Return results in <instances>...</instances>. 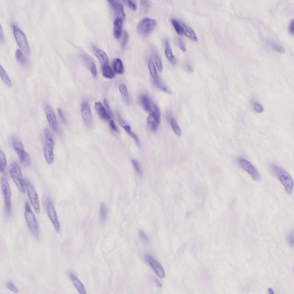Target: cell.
<instances>
[{
  "label": "cell",
  "instance_id": "f907efd6",
  "mask_svg": "<svg viewBox=\"0 0 294 294\" xmlns=\"http://www.w3.org/2000/svg\"><path fill=\"white\" fill-rule=\"evenodd\" d=\"M288 239L290 244L292 245H293V233L291 232L289 234Z\"/></svg>",
  "mask_w": 294,
  "mask_h": 294
},
{
  "label": "cell",
  "instance_id": "7dc6e473",
  "mask_svg": "<svg viewBox=\"0 0 294 294\" xmlns=\"http://www.w3.org/2000/svg\"><path fill=\"white\" fill-rule=\"evenodd\" d=\"M294 20H292L290 22L289 26V30L291 34L293 35L294 34Z\"/></svg>",
  "mask_w": 294,
  "mask_h": 294
},
{
  "label": "cell",
  "instance_id": "e0dca14e",
  "mask_svg": "<svg viewBox=\"0 0 294 294\" xmlns=\"http://www.w3.org/2000/svg\"><path fill=\"white\" fill-rule=\"evenodd\" d=\"M123 20L122 18L117 17L114 21L113 33L115 37L117 39H119L121 36L123 24Z\"/></svg>",
  "mask_w": 294,
  "mask_h": 294
},
{
  "label": "cell",
  "instance_id": "60d3db41",
  "mask_svg": "<svg viewBox=\"0 0 294 294\" xmlns=\"http://www.w3.org/2000/svg\"><path fill=\"white\" fill-rule=\"evenodd\" d=\"M6 285L8 289L13 292L16 293H17L19 292L18 289L13 283L10 282H7L6 284Z\"/></svg>",
  "mask_w": 294,
  "mask_h": 294
},
{
  "label": "cell",
  "instance_id": "d4e9b609",
  "mask_svg": "<svg viewBox=\"0 0 294 294\" xmlns=\"http://www.w3.org/2000/svg\"><path fill=\"white\" fill-rule=\"evenodd\" d=\"M83 57L89 67L93 76L94 77H95L97 74V70L94 63L91 58L89 56L85 55Z\"/></svg>",
  "mask_w": 294,
  "mask_h": 294
},
{
  "label": "cell",
  "instance_id": "44dd1931",
  "mask_svg": "<svg viewBox=\"0 0 294 294\" xmlns=\"http://www.w3.org/2000/svg\"><path fill=\"white\" fill-rule=\"evenodd\" d=\"M113 67L114 72L119 74H122L124 72V67L121 60L119 58L114 59L113 62Z\"/></svg>",
  "mask_w": 294,
  "mask_h": 294
},
{
  "label": "cell",
  "instance_id": "6da1fadb",
  "mask_svg": "<svg viewBox=\"0 0 294 294\" xmlns=\"http://www.w3.org/2000/svg\"><path fill=\"white\" fill-rule=\"evenodd\" d=\"M270 169L272 173L279 179L286 192L290 194L293 186V179L290 174L280 167L274 165H271Z\"/></svg>",
  "mask_w": 294,
  "mask_h": 294
},
{
  "label": "cell",
  "instance_id": "ab89813d",
  "mask_svg": "<svg viewBox=\"0 0 294 294\" xmlns=\"http://www.w3.org/2000/svg\"><path fill=\"white\" fill-rule=\"evenodd\" d=\"M154 83L157 86L158 88L161 89L167 93L169 94H171V92L170 90L168 88L166 87L165 85L160 82L159 80L156 82H154Z\"/></svg>",
  "mask_w": 294,
  "mask_h": 294
},
{
  "label": "cell",
  "instance_id": "816d5d0a",
  "mask_svg": "<svg viewBox=\"0 0 294 294\" xmlns=\"http://www.w3.org/2000/svg\"><path fill=\"white\" fill-rule=\"evenodd\" d=\"M59 115L61 118V119L62 121L64 122H65V120L64 117V116L63 115L62 111L61 109L60 108H58L57 109Z\"/></svg>",
  "mask_w": 294,
  "mask_h": 294
},
{
  "label": "cell",
  "instance_id": "8992f818",
  "mask_svg": "<svg viewBox=\"0 0 294 294\" xmlns=\"http://www.w3.org/2000/svg\"><path fill=\"white\" fill-rule=\"evenodd\" d=\"M24 181L30 202L36 213L39 214L40 212V208L38 198L35 189L28 180L24 179Z\"/></svg>",
  "mask_w": 294,
  "mask_h": 294
},
{
  "label": "cell",
  "instance_id": "484cf974",
  "mask_svg": "<svg viewBox=\"0 0 294 294\" xmlns=\"http://www.w3.org/2000/svg\"><path fill=\"white\" fill-rule=\"evenodd\" d=\"M119 90L124 101L128 105L130 103V100L127 90L125 85L122 84L119 86Z\"/></svg>",
  "mask_w": 294,
  "mask_h": 294
},
{
  "label": "cell",
  "instance_id": "9f6ffc18",
  "mask_svg": "<svg viewBox=\"0 0 294 294\" xmlns=\"http://www.w3.org/2000/svg\"><path fill=\"white\" fill-rule=\"evenodd\" d=\"M268 290L269 293L271 294H273L274 293L273 291L272 288H269L268 289Z\"/></svg>",
  "mask_w": 294,
  "mask_h": 294
},
{
  "label": "cell",
  "instance_id": "4316f807",
  "mask_svg": "<svg viewBox=\"0 0 294 294\" xmlns=\"http://www.w3.org/2000/svg\"><path fill=\"white\" fill-rule=\"evenodd\" d=\"M0 76L6 86L9 87L12 86V84L10 79L5 71L1 65L0 66Z\"/></svg>",
  "mask_w": 294,
  "mask_h": 294
},
{
  "label": "cell",
  "instance_id": "5b68a950",
  "mask_svg": "<svg viewBox=\"0 0 294 294\" xmlns=\"http://www.w3.org/2000/svg\"><path fill=\"white\" fill-rule=\"evenodd\" d=\"M156 25V22L153 19L149 18H144L138 25V31L141 36H146L152 31Z\"/></svg>",
  "mask_w": 294,
  "mask_h": 294
},
{
  "label": "cell",
  "instance_id": "9c48e42d",
  "mask_svg": "<svg viewBox=\"0 0 294 294\" xmlns=\"http://www.w3.org/2000/svg\"><path fill=\"white\" fill-rule=\"evenodd\" d=\"M11 177L18 189L23 193L25 192L24 183L22 178L20 168L17 163L14 164L10 170Z\"/></svg>",
  "mask_w": 294,
  "mask_h": 294
},
{
  "label": "cell",
  "instance_id": "11a10c76",
  "mask_svg": "<svg viewBox=\"0 0 294 294\" xmlns=\"http://www.w3.org/2000/svg\"><path fill=\"white\" fill-rule=\"evenodd\" d=\"M187 70L189 72H192V67L189 65H187L186 66Z\"/></svg>",
  "mask_w": 294,
  "mask_h": 294
},
{
  "label": "cell",
  "instance_id": "83f0119b",
  "mask_svg": "<svg viewBox=\"0 0 294 294\" xmlns=\"http://www.w3.org/2000/svg\"><path fill=\"white\" fill-rule=\"evenodd\" d=\"M107 208L106 204L104 202H102L100 205V214L101 220L103 223L106 221L107 213Z\"/></svg>",
  "mask_w": 294,
  "mask_h": 294
},
{
  "label": "cell",
  "instance_id": "4dcf8cb0",
  "mask_svg": "<svg viewBox=\"0 0 294 294\" xmlns=\"http://www.w3.org/2000/svg\"><path fill=\"white\" fill-rule=\"evenodd\" d=\"M15 55L17 60L20 63L22 64L26 63L27 60L20 49H18L16 50Z\"/></svg>",
  "mask_w": 294,
  "mask_h": 294
},
{
  "label": "cell",
  "instance_id": "836d02e7",
  "mask_svg": "<svg viewBox=\"0 0 294 294\" xmlns=\"http://www.w3.org/2000/svg\"><path fill=\"white\" fill-rule=\"evenodd\" d=\"M171 122L173 131L178 136H181V131L175 120L173 118H171Z\"/></svg>",
  "mask_w": 294,
  "mask_h": 294
},
{
  "label": "cell",
  "instance_id": "2e32d148",
  "mask_svg": "<svg viewBox=\"0 0 294 294\" xmlns=\"http://www.w3.org/2000/svg\"><path fill=\"white\" fill-rule=\"evenodd\" d=\"M108 1L114 13L117 16L116 17L121 18L124 20L125 19V14L123 5L116 1Z\"/></svg>",
  "mask_w": 294,
  "mask_h": 294
},
{
  "label": "cell",
  "instance_id": "7a4b0ae2",
  "mask_svg": "<svg viewBox=\"0 0 294 294\" xmlns=\"http://www.w3.org/2000/svg\"><path fill=\"white\" fill-rule=\"evenodd\" d=\"M140 101L145 111L154 119L158 124L159 123L161 120L160 113L156 104L145 95L141 96Z\"/></svg>",
  "mask_w": 294,
  "mask_h": 294
},
{
  "label": "cell",
  "instance_id": "4fadbf2b",
  "mask_svg": "<svg viewBox=\"0 0 294 294\" xmlns=\"http://www.w3.org/2000/svg\"><path fill=\"white\" fill-rule=\"evenodd\" d=\"M144 257L147 262L159 277L163 278L165 276L163 268L160 264L150 255L146 254Z\"/></svg>",
  "mask_w": 294,
  "mask_h": 294
},
{
  "label": "cell",
  "instance_id": "277c9868",
  "mask_svg": "<svg viewBox=\"0 0 294 294\" xmlns=\"http://www.w3.org/2000/svg\"><path fill=\"white\" fill-rule=\"evenodd\" d=\"M44 133L45 140L44 155L48 163L51 164L53 162L54 159V140L51 134L48 129H45Z\"/></svg>",
  "mask_w": 294,
  "mask_h": 294
},
{
  "label": "cell",
  "instance_id": "603a6c76",
  "mask_svg": "<svg viewBox=\"0 0 294 294\" xmlns=\"http://www.w3.org/2000/svg\"><path fill=\"white\" fill-rule=\"evenodd\" d=\"M102 74L104 77L109 79L115 77V73L109 64L102 66Z\"/></svg>",
  "mask_w": 294,
  "mask_h": 294
},
{
  "label": "cell",
  "instance_id": "f35d334b",
  "mask_svg": "<svg viewBox=\"0 0 294 294\" xmlns=\"http://www.w3.org/2000/svg\"><path fill=\"white\" fill-rule=\"evenodd\" d=\"M270 43L277 51L281 53H284L285 51L284 48L278 44L273 42H270Z\"/></svg>",
  "mask_w": 294,
  "mask_h": 294
},
{
  "label": "cell",
  "instance_id": "7402d4cb",
  "mask_svg": "<svg viewBox=\"0 0 294 294\" xmlns=\"http://www.w3.org/2000/svg\"><path fill=\"white\" fill-rule=\"evenodd\" d=\"M182 26L183 29V33L187 37L193 41H198L197 37L194 32L191 28L185 24H183Z\"/></svg>",
  "mask_w": 294,
  "mask_h": 294
},
{
  "label": "cell",
  "instance_id": "d6986e66",
  "mask_svg": "<svg viewBox=\"0 0 294 294\" xmlns=\"http://www.w3.org/2000/svg\"><path fill=\"white\" fill-rule=\"evenodd\" d=\"M93 48L95 55L102 66L109 64L108 57L104 51L97 49L94 46H93Z\"/></svg>",
  "mask_w": 294,
  "mask_h": 294
},
{
  "label": "cell",
  "instance_id": "f6af8a7d",
  "mask_svg": "<svg viewBox=\"0 0 294 294\" xmlns=\"http://www.w3.org/2000/svg\"><path fill=\"white\" fill-rule=\"evenodd\" d=\"M254 107L256 111L258 113H261L264 110L263 107L257 103H255L254 104Z\"/></svg>",
  "mask_w": 294,
  "mask_h": 294
},
{
  "label": "cell",
  "instance_id": "cb8c5ba5",
  "mask_svg": "<svg viewBox=\"0 0 294 294\" xmlns=\"http://www.w3.org/2000/svg\"><path fill=\"white\" fill-rule=\"evenodd\" d=\"M166 48L165 51V56L171 64L175 65L177 63L176 59L174 56L168 42H166Z\"/></svg>",
  "mask_w": 294,
  "mask_h": 294
},
{
  "label": "cell",
  "instance_id": "52a82bcc",
  "mask_svg": "<svg viewBox=\"0 0 294 294\" xmlns=\"http://www.w3.org/2000/svg\"><path fill=\"white\" fill-rule=\"evenodd\" d=\"M12 141L13 147L19 157L21 162L24 165H28L30 163V157L25 151L23 145L21 141L16 138H13Z\"/></svg>",
  "mask_w": 294,
  "mask_h": 294
},
{
  "label": "cell",
  "instance_id": "74e56055",
  "mask_svg": "<svg viewBox=\"0 0 294 294\" xmlns=\"http://www.w3.org/2000/svg\"><path fill=\"white\" fill-rule=\"evenodd\" d=\"M127 133L134 139L137 146H140V141L136 134L133 132L131 130Z\"/></svg>",
  "mask_w": 294,
  "mask_h": 294
},
{
  "label": "cell",
  "instance_id": "f1b7e54d",
  "mask_svg": "<svg viewBox=\"0 0 294 294\" xmlns=\"http://www.w3.org/2000/svg\"><path fill=\"white\" fill-rule=\"evenodd\" d=\"M147 124L149 129L154 132H156L157 129L158 123L154 119L149 115L147 117Z\"/></svg>",
  "mask_w": 294,
  "mask_h": 294
},
{
  "label": "cell",
  "instance_id": "c3c4849f",
  "mask_svg": "<svg viewBox=\"0 0 294 294\" xmlns=\"http://www.w3.org/2000/svg\"><path fill=\"white\" fill-rule=\"evenodd\" d=\"M128 5L129 7L133 10H135L136 9V5L131 1L129 0L127 2Z\"/></svg>",
  "mask_w": 294,
  "mask_h": 294
},
{
  "label": "cell",
  "instance_id": "d6a6232c",
  "mask_svg": "<svg viewBox=\"0 0 294 294\" xmlns=\"http://www.w3.org/2000/svg\"><path fill=\"white\" fill-rule=\"evenodd\" d=\"M0 170L1 172L5 170L6 166V160L5 155L1 150L0 151Z\"/></svg>",
  "mask_w": 294,
  "mask_h": 294
},
{
  "label": "cell",
  "instance_id": "bcb514c9",
  "mask_svg": "<svg viewBox=\"0 0 294 294\" xmlns=\"http://www.w3.org/2000/svg\"><path fill=\"white\" fill-rule=\"evenodd\" d=\"M109 124L110 127L113 131L117 133H119V131L117 128L113 120H111L110 121Z\"/></svg>",
  "mask_w": 294,
  "mask_h": 294
},
{
  "label": "cell",
  "instance_id": "8d00e7d4",
  "mask_svg": "<svg viewBox=\"0 0 294 294\" xmlns=\"http://www.w3.org/2000/svg\"><path fill=\"white\" fill-rule=\"evenodd\" d=\"M139 235L141 240L145 243H148L149 242V239L145 233L142 230L139 231Z\"/></svg>",
  "mask_w": 294,
  "mask_h": 294
},
{
  "label": "cell",
  "instance_id": "30bf717a",
  "mask_svg": "<svg viewBox=\"0 0 294 294\" xmlns=\"http://www.w3.org/2000/svg\"><path fill=\"white\" fill-rule=\"evenodd\" d=\"M44 204L49 216L57 232L59 233L60 231L59 223L53 202L49 197H47L45 198Z\"/></svg>",
  "mask_w": 294,
  "mask_h": 294
},
{
  "label": "cell",
  "instance_id": "7bdbcfd3",
  "mask_svg": "<svg viewBox=\"0 0 294 294\" xmlns=\"http://www.w3.org/2000/svg\"><path fill=\"white\" fill-rule=\"evenodd\" d=\"M155 62L158 70L160 72H162L163 71L162 65L160 59L158 56L156 57Z\"/></svg>",
  "mask_w": 294,
  "mask_h": 294
},
{
  "label": "cell",
  "instance_id": "f5cc1de1",
  "mask_svg": "<svg viewBox=\"0 0 294 294\" xmlns=\"http://www.w3.org/2000/svg\"><path fill=\"white\" fill-rule=\"evenodd\" d=\"M0 32L1 42H3L4 40V37L1 25L0 26Z\"/></svg>",
  "mask_w": 294,
  "mask_h": 294
},
{
  "label": "cell",
  "instance_id": "ee69618b",
  "mask_svg": "<svg viewBox=\"0 0 294 294\" xmlns=\"http://www.w3.org/2000/svg\"><path fill=\"white\" fill-rule=\"evenodd\" d=\"M128 38V34L126 30L124 32V36L121 47L122 49H124L126 45Z\"/></svg>",
  "mask_w": 294,
  "mask_h": 294
},
{
  "label": "cell",
  "instance_id": "5bb4252c",
  "mask_svg": "<svg viewBox=\"0 0 294 294\" xmlns=\"http://www.w3.org/2000/svg\"><path fill=\"white\" fill-rule=\"evenodd\" d=\"M81 112L86 125L88 127H91L93 122L92 114L89 104L86 101H84L82 104Z\"/></svg>",
  "mask_w": 294,
  "mask_h": 294
},
{
  "label": "cell",
  "instance_id": "e575fe53",
  "mask_svg": "<svg viewBox=\"0 0 294 294\" xmlns=\"http://www.w3.org/2000/svg\"><path fill=\"white\" fill-rule=\"evenodd\" d=\"M131 162L137 174L139 176H142V172L138 162L135 160L133 159L131 160Z\"/></svg>",
  "mask_w": 294,
  "mask_h": 294
},
{
  "label": "cell",
  "instance_id": "9a60e30c",
  "mask_svg": "<svg viewBox=\"0 0 294 294\" xmlns=\"http://www.w3.org/2000/svg\"><path fill=\"white\" fill-rule=\"evenodd\" d=\"M47 117L50 126L55 132L58 131V125L55 113L51 107L47 105L45 107Z\"/></svg>",
  "mask_w": 294,
  "mask_h": 294
},
{
  "label": "cell",
  "instance_id": "681fc988",
  "mask_svg": "<svg viewBox=\"0 0 294 294\" xmlns=\"http://www.w3.org/2000/svg\"><path fill=\"white\" fill-rule=\"evenodd\" d=\"M179 45L181 50L183 52H185L186 51L185 47L183 42L181 39H179Z\"/></svg>",
  "mask_w": 294,
  "mask_h": 294
},
{
  "label": "cell",
  "instance_id": "f546056e",
  "mask_svg": "<svg viewBox=\"0 0 294 294\" xmlns=\"http://www.w3.org/2000/svg\"><path fill=\"white\" fill-rule=\"evenodd\" d=\"M148 67L151 77L154 82L158 81V76L156 67L152 62L149 63Z\"/></svg>",
  "mask_w": 294,
  "mask_h": 294
},
{
  "label": "cell",
  "instance_id": "ffe728a7",
  "mask_svg": "<svg viewBox=\"0 0 294 294\" xmlns=\"http://www.w3.org/2000/svg\"><path fill=\"white\" fill-rule=\"evenodd\" d=\"M70 276L72 282L78 290L80 294H85L86 291L84 286L80 281L74 274H71Z\"/></svg>",
  "mask_w": 294,
  "mask_h": 294
},
{
  "label": "cell",
  "instance_id": "7c38bea8",
  "mask_svg": "<svg viewBox=\"0 0 294 294\" xmlns=\"http://www.w3.org/2000/svg\"><path fill=\"white\" fill-rule=\"evenodd\" d=\"M239 163L242 168L247 172L253 179L258 181L260 179L261 177L259 172L249 162L245 159H240Z\"/></svg>",
  "mask_w": 294,
  "mask_h": 294
},
{
  "label": "cell",
  "instance_id": "d590c367",
  "mask_svg": "<svg viewBox=\"0 0 294 294\" xmlns=\"http://www.w3.org/2000/svg\"><path fill=\"white\" fill-rule=\"evenodd\" d=\"M150 6V3L148 1H141L140 3V9L144 12L147 11Z\"/></svg>",
  "mask_w": 294,
  "mask_h": 294
},
{
  "label": "cell",
  "instance_id": "ba28073f",
  "mask_svg": "<svg viewBox=\"0 0 294 294\" xmlns=\"http://www.w3.org/2000/svg\"><path fill=\"white\" fill-rule=\"evenodd\" d=\"M13 28L14 36L18 45L25 53L29 54L30 49L25 34L14 25L13 26Z\"/></svg>",
  "mask_w": 294,
  "mask_h": 294
},
{
  "label": "cell",
  "instance_id": "8fae6325",
  "mask_svg": "<svg viewBox=\"0 0 294 294\" xmlns=\"http://www.w3.org/2000/svg\"><path fill=\"white\" fill-rule=\"evenodd\" d=\"M1 183L4 198L5 212L6 214L9 215L11 210V191L9 185L5 178L1 179Z\"/></svg>",
  "mask_w": 294,
  "mask_h": 294
},
{
  "label": "cell",
  "instance_id": "ac0fdd59",
  "mask_svg": "<svg viewBox=\"0 0 294 294\" xmlns=\"http://www.w3.org/2000/svg\"><path fill=\"white\" fill-rule=\"evenodd\" d=\"M94 108L97 113L101 118L107 121L110 119L111 117L107 113L100 102H96L95 104Z\"/></svg>",
  "mask_w": 294,
  "mask_h": 294
},
{
  "label": "cell",
  "instance_id": "3957f363",
  "mask_svg": "<svg viewBox=\"0 0 294 294\" xmlns=\"http://www.w3.org/2000/svg\"><path fill=\"white\" fill-rule=\"evenodd\" d=\"M25 217L28 228L34 237L38 239L39 230L35 216L28 202L25 204Z\"/></svg>",
  "mask_w": 294,
  "mask_h": 294
},
{
  "label": "cell",
  "instance_id": "b9f144b4",
  "mask_svg": "<svg viewBox=\"0 0 294 294\" xmlns=\"http://www.w3.org/2000/svg\"><path fill=\"white\" fill-rule=\"evenodd\" d=\"M103 104L104 107L107 112L111 117H113V114L111 110V109L108 103L107 99H104L103 101Z\"/></svg>",
  "mask_w": 294,
  "mask_h": 294
},
{
  "label": "cell",
  "instance_id": "db71d44e",
  "mask_svg": "<svg viewBox=\"0 0 294 294\" xmlns=\"http://www.w3.org/2000/svg\"><path fill=\"white\" fill-rule=\"evenodd\" d=\"M154 282L157 285L160 287H162V285L160 281L157 279L154 278Z\"/></svg>",
  "mask_w": 294,
  "mask_h": 294
},
{
  "label": "cell",
  "instance_id": "1f68e13d",
  "mask_svg": "<svg viewBox=\"0 0 294 294\" xmlns=\"http://www.w3.org/2000/svg\"><path fill=\"white\" fill-rule=\"evenodd\" d=\"M171 21L177 33L179 35H182L183 33V30L182 26L174 19H172Z\"/></svg>",
  "mask_w": 294,
  "mask_h": 294
}]
</instances>
